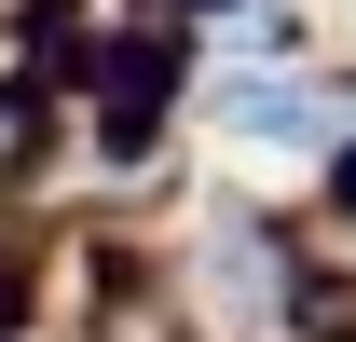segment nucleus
I'll return each mask as SVG.
<instances>
[{"label":"nucleus","mask_w":356,"mask_h":342,"mask_svg":"<svg viewBox=\"0 0 356 342\" xmlns=\"http://www.w3.org/2000/svg\"><path fill=\"white\" fill-rule=\"evenodd\" d=\"M206 124H220L233 151H261V165H315V151H343L356 96L343 83H302V69H220Z\"/></svg>","instance_id":"obj_1"}]
</instances>
